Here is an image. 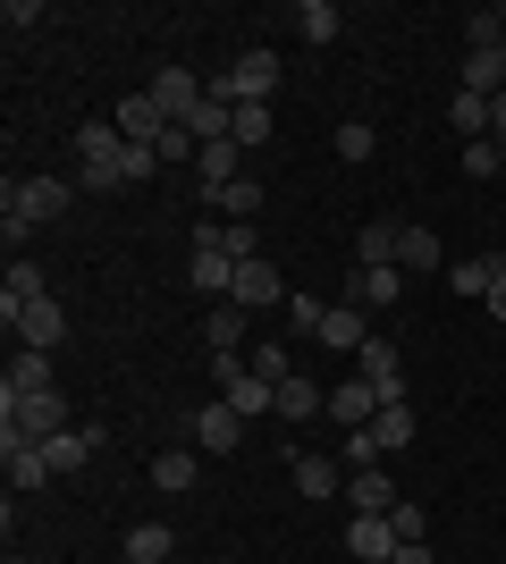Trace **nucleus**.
I'll use <instances>...</instances> for the list:
<instances>
[{"label":"nucleus","mask_w":506,"mask_h":564,"mask_svg":"<svg viewBox=\"0 0 506 564\" xmlns=\"http://www.w3.org/2000/svg\"><path fill=\"white\" fill-rule=\"evenodd\" d=\"M127 135H119V118H85L76 127V161H119Z\"/></svg>","instance_id":"26"},{"label":"nucleus","mask_w":506,"mask_h":564,"mask_svg":"<svg viewBox=\"0 0 506 564\" xmlns=\"http://www.w3.org/2000/svg\"><path fill=\"white\" fill-rule=\"evenodd\" d=\"M144 177H161V152H152V143H127V186H144Z\"/></svg>","instance_id":"42"},{"label":"nucleus","mask_w":506,"mask_h":564,"mask_svg":"<svg viewBox=\"0 0 506 564\" xmlns=\"http://www.w3.org/2000/svg\"><path fill=\"white\" fill-rule=\"evenodd\" d=\"M68 422V397L60 388H43V397H0V438H25V447H43V438H60Z\"/></svg>","instance_id":"2"},{"label":"nucleus","mask_w":506,"mask_h":564,"mask_svg":"<svg viewBox=\"0 0 506 564\" xmlns=\"http://www.w3.org/2000/svg\"><path fill=\"white\" fill-rule=\"evenodd\" d=\"M9 564H34V556H9Z\"/></svg>","instance_id":"47"},{"label":"nucleus","mask_w":506,"mask_h":564,"mask_svg":"<svg viewBox=\"0 0 506 564\" xmlns=\"http://www.w3.org/2000/svg\"><path fill=\"white\" fill-rule=\"evenodd\" d=\"M228 94L237 101H270L279 94V51H245L237 68H228Z\"/></svg>","instance_id":"9"},{"label":"nucleus","mask_w":506,"mask_h":564,"mask_svg":"<svg viewBox=\"0 0 506 564\" xmlns=\"http://www.w3.org/2000/svg\"><path fill=\"white\" fill-rule=\"evenodd\" d=\"M119 135H127V143H161V135H169V118L152 110V94H127V101H119Z\"/></svg>","instance_id":"22"},{"label":"nucleus","mask_w":506,"mask_h":564,"mask_svg":"<svg viewBox=\"0 0 506 564\" xmlns=\"http://www.w3.org/2000/svg\"><path fill=\"white\" fill-rule=\"evenodd\" d=\"M0 25H18V34H25V25H43V0H9V9H0Z\"/></svg>","instance_id":"43"},{"label":"nucleus","mask_w":506,"mask_h":564,"mask_svg":"<svg viewBox=\"0 0 506 564\" xmlns=\"http://www.w3.org/2000/svg\"><path fill=\"white\" fill-rule=\"evenodd\" d=\"M448 279H456L464 295H482V304H489V286L506 279V253H473V261H448Z\"/></svg>","instance_id":"25"},{"label":"nucleus","mask_w":506,"mask_h":564,"mask_svg":"<svg viewBox=\"0 0 506 564\" xmlns=\"http://www.w3.org/2000/svg\"><path fill=\"white\" fill-rule=\"evenodd\" d=\"M456 161H464V177H506V161H498V143H464V152H456Z\"/></svg>","instance_id":"36"},{"label":"nucleus","mask_w":506,"mask_h":564,"mask_svg":"<svg viewBox=\"0 0 506 564\" xmlns=\"http://www.w3.org/2000/svg\"><path fill=\"white\" fill-rule=\"evenodd\" d=\"M313 413H330V388H313L304 371L279 379V422H313Z\"/></svg>","instance_id":"21"},{"label":"nucleus","mask_w":506,"mask_h":564,"mask_svg":"<svg viewBox=\"0 0 506 564\" xmlns=\"http://www.w3.org/2000/svg\"><path fill=\"white\" fill-rule=\"evenodd\" d=\"M321 346H330V354H363V346H372V312H363V304H330V312H321Z\"/></svg>","instance_id":"5"},{"label":"nucleus","mask_w":506,"mask_h":564,"mask_svg":"<svg viewBox=\"0 0 506 564\" xmlns=\"http://www.w3.org/2000/svg\"><path fill=\"white\" fill-rule=\"evenodd\" d=\"M169 556V531L161 522H136V531H127V564H161Z\"/></svg>","instance_id":"34"},{"label":"nucleus","mask_w":506,"mask_h":564,"mask_svg":"<svg viewBox=\"0 0 506 564\" xmlns=\"http://www.w3.org/2000/svg\"><path fill=\"white\" fill-rule=\"evenodd\" d=\"M186 438H194V447H203V455H228V447H237V438H245V413H237V404H228V397H212V404H203V413H194V422H186Z\"/></svg>","instance_id":"4"},{"label":"nucleus","mask_w":506,"mask_h":564,"mask_svg":"<svg viewBox=\"0 0 506 564\" xmlns=\"http://www.w3.org/2000/svg\"><path fill=\"white\" fill-rule=\"evenodd\" d=\"M372 127H363V118H346V127H337V161H372Z\"/></svg>","instance_id":"37"},{"label":"nucleus","mask_w":506,"mask_h":564,"mask_svg":"<svg viewBox=\"0 0 506 564\" xmlns=\"http://www.w3.org/2000/svg\"><path fill=\"white\" fill-rule=\"evenodd\" d=\"M346 556H355V564H388V556H397V522H388V514H355V522H346Z\"/></svg>","instance_id":"6"},{"label":"nucleus","mask_w":506,"mask_h":564,"mask_svg":"<svg viewBox=\"0 0 506 564\" xmlns=\"http://www.w3.org/2000/svg\"><path fill=\"white\" fill-rule=\"evenodd\" d=\"M355 371L372 379V388H380V404H388V397H406V354L388 346V337H372V346L355 354Z\"/></svg>","instance_id":"8"},{"label":"nucleus","mask_w":506,"mask_h":564,"mask_svg":"<svg viewBox=\"0 0 506 564\" xmlns=\"http://www.w3.org/2000/svg\"><path fill=\"white\" fill-rule=\"evenodd\" d=\"M295 497H346V464L337 455H295Z\"/></svg>","instance_id":"20"},{"label":"nucleus","mask_w":506,"mask_h":564,"mask_svg":"<svg viewBox=\"0 0 506 564\" xmlns=\"http://www.w3.org/2000/svg\"><path fill=\"white\" fill-rule=\"evenodd\" d=\"M372 413H380V388H372V379H346V388H330V422L337 430H372Z\"/></svg>","instance_id":"11"},{"label":"nucleus","mask_w":506,"mask_h":564,"mask_svg":"<svg viewBox=\"0 0 506 564\" xmlns=\"http://www.w3.org/2000/svg\"><path fill=\"white\" fill-rule=\"evenodd\" d=\"M489 143H506V94L489 101Z\"/></svg>","instance_id":"44"},{"label":"nucleus","mask_w":506,"mask_h":564,"mask_svg":"<svg viewBox=\"0 0 506 564\" xmlns=\"http://www.w3.org/2000/svg\"><path fill=\"white\" fill-rule=\"evenodd\" d=\"M489 321H506V279H498V286H489Z\"/></svg>","instance_id":"46"},{"label":"nucleus","mask_w":506,"mask_h":564,"mask_svg":"<svg viewBox=\"0 0 506 564\" xmlns=\"http://www.w3.org/2000/svg\"><path fill=\"white\" fill-rule=\"evenodd\" d=\"M397 228H406V219H363L355 228V270H388V261H397Z\"/></svg>","instance_id":"16"},{"label":"nucleus","mask_w":506,"mask_h":564,"mask_svg":"<svg viewBox=\"0 0 506 564\" xmlns=\"http://www.w3.org/2000/svg\"><path fill=\"white\" fill-rule=\"evenodd\" d=\"M101 447V430L85 422V430H60V438H43V464H51V480H60V471H85V455Z\"/></svg>","instance_id":"19"},{"label":"nucleus","mask_w":506,"mask_h":564,"mask_svg":"<svg viewBox=\"0 0 506 564\" xmlns=\"http://www.w3.org/2000/svg\"><path fill=\"white\" fill-rule=\"evenodd\" d=\"M337 0H304V9H295V34H304V43H337Z\"/></svg>","instance_id":"31"},{"label":"nucleus","mask_w":506,"mask_h":564,"mask_svg":"<svg viewBox=\"0 0 506 564\" xmlns=\"http://www.w3.org/2000/svg\"><path fill=\"white\" fill-rule=\"evenodd\" d=\"M43 388H51V354H18L0 379V397H43Z\"/></svg>","instance_id":"28"},{"label":"nucleus","mask_w":506,"mask_h":564,"mask_svg":"<svg viewBox=\"0 0 506 564\" xmlns=\"http://www.w3.org/2000/svg\"><path fill=\"white\" fill-rule=\"evenodd\" d=\"M498 161H506V143H498Z\"/></svg>","instance_id":"48"},{"label":"nucleus","mask_w":506,"mask_h":564,"mask_svg":"<svg viewBox=\"0 0 506 564\" xmlns=\"http://www.w3.org/2000/svg\"><path fill=\"white\" fill-rule=\"evenodd\" d=\"M68 177H9V186H0V219H9V228H51V219L68 212Z\"/></svg>","instance_id":"1"},{"label":"nucleus","mask_w":506,"mask_h":564,"mask_svg":"<svg viewBox=\"0 0 506 564\" xmlns=\"http://www.w3.org/2000/svg\"><path fill=\"white\" fill-rule=\"evenodd\" d=\"M337 464H346V471H372V464H380V438H372V430H346V455H337Z\"/></svg>","instance_id":"38"},{"label":"nucleus","mask_w":506,"mask_h":564,"mask_svg":"<svg viewBox=\"0 0 506 564\" xmlns=\"http://www.w3.org/2000/svg\"><path fill=\"white\" fill-rule=\"evenodd\" d=\"M288 286H279V270L270 261H237V286H228V304H245V312H262V304H279Z\"/></svg>","instance_id":"14"},{"label":"nucleus","mask_w":506,"mask_h":564,"mask_svg":"<svg viewBox=\"0 0 506 564\" xmlns=\"http://www.w3.org/2000/svg\"><path fill=\"white\" fill-rule=\"evenodd\" d=\"M448 127H456L464 143H482L489 135V101L482 94H456V101H448Z\"/></svg>","instance_id":"33"},{"label":"nucleus","mask_w":506,"mask_h":564,"mask_svg":"<svg viewBox=\"0 0 506 564\" xmlns=\"http://www.w3.org/2000/svg\"><path fill=\"white\" fill-rule=\"evenodd\" d=\"M203 346H212V354H237V346H245V304H212V321H203Z\"/></svg>","instance_id":"29"},{"label":"nucleus","mask_w":506,"mask_h":564,"mask_svg":"<svg viewBox=\"0 0 506 564\" xmlns=\"http://www.w3.org/2000/svg\"><path fill=\"white\" fill-rule=\"evenodd\" d=\"M245 362H254V371H262V379H270V388H279V379H288V371H295V362H288V346H254V354H245Z\"/></svg>","instance_id":"40"},{"label":"nucleus","mask_w":506,"mask_h":564,"mask_svg":"<svg viewBox=\"0 0 506 564\" xmlns=\"http://www.w3.org/2000/svg\"><path fill=\"white\" fill-rule=\"evenodd\" d=\"M18 337H25V354H51L60 337H68V312H60V295H43V304L18 321Z\"/></svg>","instance_id":"17"},{"label":"nucleus","mask_w":506,"mask_h":564,"mask_svg":"<svg viewBox=\"0 0 506 564\" xmlns=\"http://www.w3.org/2000/svg\"><path fill=\"white\" fill-rule=\"evenodd\" d=\"M388 564H431V540H422V547H397Z\"/></svg>","instance_id":"45"},{"label":"nucleus","mask_w":506,"mask_h":564,"mask_svg":"<svg viewBox=\"0 0 506 564\" xmlns=\"http://www.w3.org/2000/svg\"><path fill=\"white\" fill-rule=\"evenodd\" d=\"M186 286H194V295H219V304H228V286H237V261H228V253H194V261H186Z\"/></svg>","instance_id":"23"},{"label":"nucleus","mask_w":506,"mask_h":564,"mask_svg":"<svg viewBox=\"0 0 506 564\" xmlns=\"http://www.w3.org/2000/svg\"><path fill=\"white\" fill-rule=\"evenodd\" d=\"M346 497H355V514H397V506H406V489H397L380 464H372V471H346Z\"/></svg>","instance_id":"12"},{"label":"nucleus","mask_w":506,"mask_h":564,"mask_svg":"<svg viewBox=\"0 0 506 564\" xmlns=\"http://www.w3.org/2000/svg\"><path fill=\"white\" fill-rule=\"evenodd\" d=\"M0 464H9V489H18V497L51 489V464H43V447H25V438H0Z\"/></svg>","instance_id":"13"},{"label":"nucleus","mask_w":506,"mask_h":564,"mask_svg":"<svg viewBox=\"0 0 506 564\" xmlns=\"http://www.w3.org/2000/svg\"><path fill=\"white\" fill-rule=\"evenodd\" d=\"M219 212H228V219H254V212H262V177H254V169H245L237 186L219 194Z\"/></svg>","instance_id":"35"},{"label":"nucleus","mask_w":506,"mask_h":564,"mask_svg":"<svg viewBox=\"0 0 506 564\" xmlns=\"http://www.w3.org/2000/svg\"><path fill=\"white\" fill-rule=\"evenodd\" d=\"M144 94H152V110H161L169 127H186V118L203 110V94H212V85H194L186 68H152V85H144Z\"/></svg>","instance_id":"3"},{"label":"nucleus","mask_w":506,"mask_h":564,"mask_svg":"<svg viewBox=\"0 0 506 564\" xmlns=\"http://www.w3.org/2000/svg\"><path fill=\"white\" fill-rule=\"evenodd\" d=\"M372 438H380V455L413 447V438H422V422H413V404H406V397H388L380 413H372Z\"/></svg>","instance_id":"18"},{"label":"nucleus","mask_w":506,"mask_h":564,"mask_svg":"<svg viewBox=\"0 0 506 564\" xmlns=\"http://www.w3.org/2000/svg\"><path fill=\"white\" fill-rule=\"evenodd\" d=\"M228 135H237L245 152H262V143H270V101H237V118H228Z\"/></svg>","instance_id":"32"},{"label":"nucleus","mask_w":506,"mask_h":564,"mask_svg":"<svg viewBox=\"0 0 506 564\" xmlns=\"http://www.w3.org/2000/svg\"><path fill=\"white\" fill-rule=\"evenodd\" d=\"M397 270H406V279H431V270H448L439 236H431V228H397Z\"/></svg>","instance_id":"15"},{"label":"nucleus","mask_w":506,"mask_h":564,"mask_svg":"<svg viewBox=\"0 0 506 564\" xmlns=\"http://www.w3.org/2000/svg\"><path fill=\"white\" fill-rule=\"evenodd\" d=\"M464 94H482V101H498V94H506L498 51H464Z\"/></svg>","instance_id":"30"},{"label":"nucleus","mask_w":506,"mask_h":564,"mask_svg":"<svg viewBox=\"0 0 506 564\" xmlns=\"http://www.w3.org/2000/svg\"><path fill=\"white\" fill-rule=\"evenodd\" d=\"M194 177H203V194L219 203V194H228V186L245 177V143H237V135H228V143H203V161H194Z\"/></svg>","instance_id":"10"},{"label":"nucleus","mask_w":506,"mask_h":564,"mask_svg":"<svg viewBox=\"0 0 506 564\" xmlns=\"http://www.w3.org/2000/svg\"><path fill=\"white\" fill-rule=\"evenodd\" d=\"M194 455H203V447H161V455H152V489H169V497L194 489Z\"/></svg>","instance_id":"27"},{"label":"nucleus","mask_w":506,"mask_h":564,"mask_svg":"<svg viewBox=\"0 0 506 564\" xmlns=\"http://www.w3.org/2000/svg\"><path fill=\"white\" fill-rule=\"evenodd\" d=\"M321 312H330V304H321V295H288V321H295V329H304V337H321Z\"/></svg>","instance_id":"41"},{"label":"nucleus","mask_w":506,"mask_h":564,"mask_svg":"<svg viewBox=\"0 0 506 564\" xmlns=\"http://www.w3.org/2000/svg\"><path fill=\"white\" fill-rule=\"evenodd\" d=\"M34 304H43V270H34V261L18 253V261H9V279H0V321L18 329V321H25Z\"/></svg>","instance_id":"7"},{"label":"nucleus","mask_w":506,"mask_h":564,"mask_svg":"<svg viewBox=\"0 0 506 564\" xmlns=\"http://www.w3.org/2000/svg\"><path fill=\"white\" fill-rule=\"evenodd\" d=\"M388 522H397V547H422V540H431V522H422V506H413V497H406Z\"/></svg>","instance_id":"39"},{"label":"nucleus","mask_w":506,"mask_h":564,"mask_svg":"<svg viewBox=\"0 0 506 564\" xmlns=\"http://www.w3.org/2000/svg\"><path fill=\"white\" fill-rule=\"evenodd\" d=\"M397 295H406V270H397V261H388V270H355V304L363 312H388Z\"/></svg>","instance_id":"24"}]
</instances>
